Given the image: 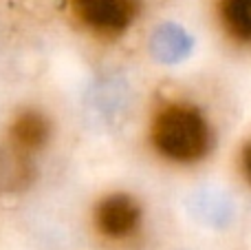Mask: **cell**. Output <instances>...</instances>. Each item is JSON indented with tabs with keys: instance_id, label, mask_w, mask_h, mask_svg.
<instances>
[{
	"instance_id": "obj_7",
	"label": "cell",
	"mask_w": 251,
	"mask_h": 250,
	"mask_svg": "<svg viewBox=\"0 0 251 250\" xmlns=\"http://www.w3.org/2000/svg\"><path fill=\"white\" fill-rule=\"evenodd\" d=\"M243 162H245V171H247V175H249V180H251V146H247V149H245Z\"/></svg>"
},
{
	"instance_id": "obj_2",
	"label": "cell",
	"mask_w": 251,
	"mask_h": 250,
	"mask_svg": "<svg viewBox=\"0 0 251 250\" xmlns=\"http://www.w3.org/2000/svg\"><path fill=\"white\" fill-rule=\"evenodd\" d=\"M73 7L79 20L106 33L126 29L137 11L134 0H73Z\"/></svg>"
},
{
	"instance_id": "obj_1",
	"label": "cell",
	"mask_w": 251,
	"mask_h": 250,
	"mask_svg": "<svg viewBox=\"0 0 251 250\" xmlns=\"http://www.w3.org/2000/svg\"><path fill=\"white\" fill-rule=\"evenodd\" d=\"M154 144L165 157L190 162L207 149V126L199 111L190 106H170L156 118Z\"/></svg>"
},
{
	"instance_id": "obj_6",
	"label": "cell",
	"mask_w": 251,
	"mask_h": 250,
	"mask_svg": "<svg viewBox=\"0 0 251 250\" xmlns=\"http://www.w3.org/2000/svg\"><path fill=\"white\" fill-rule=\"evenodd\" d=\"M223 18L234 35L251 40V0H223Z\"/></svg>"
},
{
	"instance_id": "obj_5",
	"label": "cell",
	"mask_w": 251,
	"mask_h": 250,
	"mask_svg": "<svg viewBox=\"0 0 251 250\" xmlns=\"http://www.w3.org/2000/svg\"><path fill=\"white\" fill-rule=\"evenodd\" d=\"M31 177L29 162L22 157L20 149H9L0 151V188L4 190H16L25 186Z\"/></svg>"
},
{
	"instance_id": "obj_3",
	"label": "cell",
	"mask_w": 251,
	"mask_h": 250,
	"mask_svg": "<svg viewBox=\"0 0 251 250\" xmlns=\"http://www.w3.org/2000/svg\"><path fill=\"white\" fill-rule=\"evenodd\" d=\"M139 224V206L126 195H113L97 208V226L108 237H126Z\"/></svg>"
},
{
	"instance_id": "obj_4",
	"label": "cell",
	"mask_w": 251,
	"mask_h": 250,
	"mask_svg": "<svg viewBox=\"0 0 251 250\" xmlns=\"http://www.w3.org/2000/svg\"><path fill=\"white\" fill-rule=\"evenodd\" d=\"M49 137V124L35 111H26L13 122L11 126V142L20 151H35L47 142Z\"/></svg>"
}]
</instances>
